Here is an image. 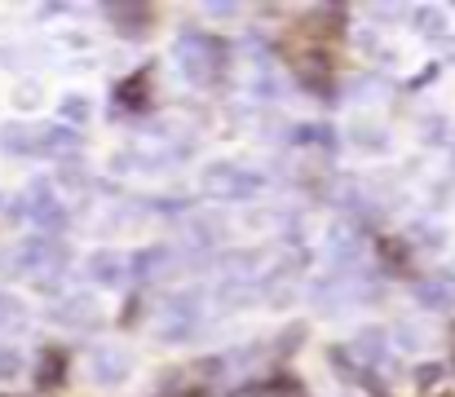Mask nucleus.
Listing matches in <instances>:
<instances>
[{
	"label": "nucleus",
	"instance_id": "1",
	"mask_svg": "<svg viewBox=\"0 0 455 397\" xmlns=\"http://www.w3.org/2000/svg\"><path fill=\"white\" fill-rule=\"evenodd\" d=\"M13 265H18V274L44 278V274H58V269L67 265V257H62V248H58V243L36 239V243H22V248L13 252Z\"/></svg>",
	"mask_w": 455,
	"mask_h": 397
},
{
	"label": "nucleus",
	"instance_id": "2",
	"mask_svg": "<svg viewBox=\"0 0 455 397\" xmlns=\"http://www.w3.org/2000/svg\"><path fill=\"white\" fill-rule=\"evenodd\" d=\"M204 186H208V195H221V199H243V195H252L257 177L239 172L235 163H221V168H208Z\"/></svg>",
	"mask_w": 455,
	"mask_h": 397
},
{
	"label": "nucleus",
	"instance_id": "3",
	"mask_svg": "<svg viewBox=\"0 0 455 397\" xmlns=\"http://www.w3.org/2000/svg\"><path fill=\"white\" fill-rule=\"evenodd\" d=\"M89 376H93L98 385H120V380L129 376V353L116 349V345H98V349L89 353Z\"/></svg>",
	"mask_w": 455,
	"mask_h": 397
},
{
	"label": "nucleus",
	"instance_id": "4",
	"mask_svg": "<svg viewBox=\"0 0 455 397\" xmlns=\"http://www.w3.org/2000/svg\"><path fill=\"white\" fill-rule=\"evenodd\" d=\"M416 300L425 309H455V274H434L416 282Z\"/></svg>",
	"mask_w": 455,
	"mask_h": 397
},
{
	"label": "nucleus",
	"instance_id": "5",
	"mask_svg": "<svg viewBox=\"0 0 455 397\" xmlns=\"http://www.w3.org/2000/svg\"><path fill=\"white\" fill-rule=\"evenodd\" d=\"M27 212H31V221L40 226V230H62V221H67V212H62V203L53 199V190H31V199H27Z\"/></svg>",
	"mask_w": 455,
	"mask_h": 397
},
{
	"label": "nucleus",
	"instance_id": "6",
	"mask_svg": "<svg viewBox=\"0 0 455 397\" xmlns=\"http://www.w3.org/2000/svg\"><path fill=\"white\" fill-rule=\"evenodd\" d=\"M124 257L120 252H93L89 257V274L98 278V282H107V287H116V282H124Z\"/></svg>",
	"mask_w": 455,
	"mask_h": 397
},
{
	"label": "nucleus",
	"instance_id": "7",
	"mask_svg": "<svg viewBox=\"0 0 455 397\" xmlns=\"http://www.w3.org/2000/svg\"><path fill=\"white\" fill-rule=\"evenodd\" d=\"M53 318L76 327V322H93V318H98V309H93V300H89V296H67V300H58V305H53Z\"/></svg>",
	"mask_w": 455,
	"mask_h": 397
},
{
	"label": "nucleus",
	"instance_id": "8",
	"mask_svg": "<svg viewBox=\"0 0 455 397\" xmlns=\"http://www.w3.org/2000/svg\"><path fill=\"white\" fill-rule=\"evenodd\" d=\"M204 53H208L204 40H181L177 62H181V71H186L190 80H204V75H208V58H204Z\"/></svg>",
	"mask_w": 455,
	"mask_h": 397
},
{
	"label": "nucleus",
	"instance_id": "9",
	"mask_svg": "<svg viewBox=\"0 0 455 397\" xmlns=\"http://www.w3.org/2000/svg\"><path fill=\"white\" fill-rule=\"evenodd\" d=\"M354 353H358L363 362H376V358L385 353V331H376V327L358 331V340H354Z\"/></svg>",
	"mask_w": 455,
	"mask_h": 397
},
{
	"label": "nucleus",
	"instance_id": "10",
	"mask_svg": "<svg viewBox=\"0 0 455 397\" xmlns=\"http://www.w3.org/2000/svg\"><path fill=\"white\" fill-rule=\"evenodd\" d=\"M394 336H398V345H403V349H420V345H425V331H420L416 322H398V331H394Z\"/></svg>",
	"mask_w": 455,
	"mask_h": 397
},
{
	"label": "nucleus",
	"instance_id": "11",
	"mask_svg": "<svg viewBox=\"0 0 455 397\" xmlns=\"http://www.w3.org/2000/svg\"><path fill=\"white\" fill-rule=\"evenodd\" d=\"M0 146H13V150H27V146H31V137L22 132V124H9V129L0 132Z\"/></svg>",
	"mask_w": 455,
	"mask_h": 397
},
{
	"label": "nucleus",
	"instance_id": "12",
	"mask_svg": "<svg viewBox=\"0 0 455 397\" xmlns=\"http://www.w3.org/2000/svg\"><path fill=\"white\" fill-rule=\"evenodd\" d=\"M22 371V358L13 353V349H0V380H9V376H18Z\"/></svg>",
	"mask_w": 455,
	"mask_h": 397
},
{
	"label": "nucleus",
	"instance_id": "13",
	"mask_svg": "<svg viewBox=\"0 0 455 397\" xmlns=\"http://www.w3.org/2000/svg\"><path fill=\"white\" fill-rule=\"evenodd\" d=\"M62 115H67V120H89V102H76V98H71V102L62 107Z\"/></svg>",
	"mask_w": 455,
	"mask_h": 397
}]
</instances>
